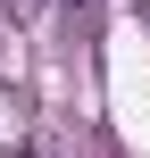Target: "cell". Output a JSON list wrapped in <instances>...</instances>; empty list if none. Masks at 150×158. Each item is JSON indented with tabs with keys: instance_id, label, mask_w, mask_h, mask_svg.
Returning a JSON list of instances; mask_svg holds the SVG:
<instances>
[{
	"instance_id": "1",
	"label": "cell",
	"mask_w": 150,
	"mask_h": 158,
	"mask_svg": "<svg viewBox=\"0 0 150 158\" xmlns=\"http://www.w3.org/2000/svg\"><path fill=\"white\" fill-rule=\"evenodd\" d=\"M17 158H33V150H17Z\"/></svg>"
}]
</instances>
